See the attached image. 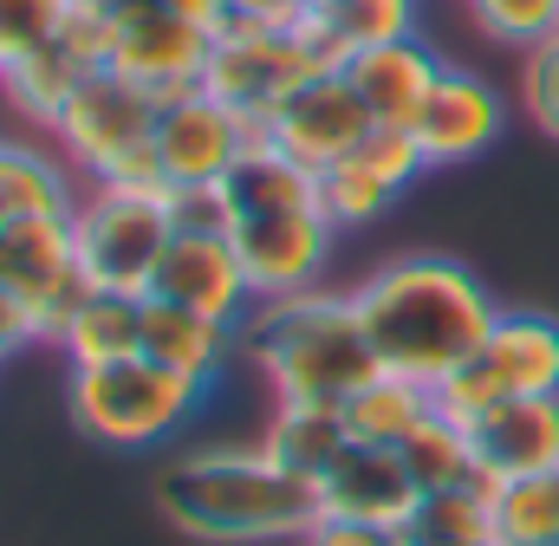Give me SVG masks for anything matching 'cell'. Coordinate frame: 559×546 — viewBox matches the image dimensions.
Instances as JSON below:
<instances>
[{
  "instance_id": "obj_1",
  "label": "cell",
  "mask_w": 559,
  "mask_h": 546,
  "mask_svg": "<svg viewBox=\"0 0 559 546\" xmlns=\"http://www.w3.org/2000/svg\"><path fill=\"white\" fill-rule=\"evenodd\" d=\"M352 306H358V325L378 352V365L391 378H411L442 391L468 352L488 339L495 325V299L475 273L449 254H397L371 280L352 286Z\"/></svg>"
},
{
  "instance_id": "obj_2",
  "label": "cell",
  "mask_w": 559,
  "mask_h": 546,
  "mask_svg": "<svg viewBox=\"0 0 559 546\" xmlns=\"http://www.w3.org/2000/svg\"><path fill=\"white\" fill-rule=\"evenodd\" d=\"M156 508L176 521V534L209 546H261L306 541L325 521L319 482L286 468L280 455L254 449H189L169 468H156Z\"/></svg>"
},
{
  "instance_id": "obj_3",
  "label": "cell",
  "mask_w": 559,
  "mask_h": 546,
  "mask_svg": "<svg viewBox=\"0 0 559 546\" xmlns=\"http://www.w3.org/2000/svg\"><path fill=\"white\" fill-rule=\"evenodd\" d=\"M235 345L274 384L280 404H345L384 371L358 325L352 293H325V286L293 299H254V312L235 325Z\"/></svg>"
},
{
  "instance_id": "obj_4",
  "label": "cell",
  "mask_w": 559,
  "mask_h": 546,
  "mask_svg": "<svg viewBox=\"0 0 559 546\" xmlns=\"http://www.w3.org/2000/svg\"><path fill=\"white\" fill-rule=\"evenodd\" d=\"M79 268L105 293H150L176 241V209L163 182H85L79 209Z\"/></svg>"
},
{
  "instance_id": "obj_5",
  "label": "cell",
  "mask_w": 559,
  "mask_h": 546,
  "mask_svg": "<svg viewBox=\"0 0 559 546\" xmlns=\"http://www.w3.org/2000/svg\"><path fill=\"white\" fill-rule=\"evenodd\" d=\"M202 384L150 365V358H124V365H85L66 378V404L72 423L105 442V449H156L169 442L195 410H202Z\"/></svg>"
},
{
  "instance_id": "obj_6",
  "label": "cell",
  "mask_w": 559,
  "mask_h": 546,
  "mask_svg": "<svg viewBox=\"0 0 559 546\" xmlns=\"http://www.w3.org/2000/svg\"><path fill=\"white\" fill-rule=\"evenodd\" d=\"M156 111H163L156 92L105 66L46 136L85 182H156Z\"/></svg>"
},
{
  "instance_id": "obj_7",
  "label": "cell",
  "mask_w": 559,
  "mask_h": 546,
  "mask_svg": "<svg viewBox=\"0 0 559 546\" xmlns=\"http://www.w3.org/2000/svg\"><path fill=\"white\" fill-rule=\"evenodd\" d=\"M514 397H559V319L554 312H495L488 339L468 352V365L436 391L442 416L468 423Z\"/></svg>"
},
{
  "instance_id": "obj_8",
  "label": "cell",
  "mask_w": 559,
  "mask_h": 546,
  "mask_svg": "<svg viewBox=\"0 0 559 546\" xmlns=\"http://www.w3.org/2000/svg\"><path fill=\"white\" fill-rule=\"evenodd\" d=\"M319 72H325V66H319L312 39L299 33V20H293V26H235V20H228V26L215 33L202 92L222 98L235 118H248V124L261 131L280 105H286L306 79H319Z\"/></svg>"
},
{
  "instance_id": "obj_9",
  "label": "cell",
  "mask_w": 559,
  "mask_h": 546,
  "mask_svg": "<svg viewBox=\"0 0 559 546\" xmlns=\"http://www.w3.org/2000/svg\"><path fill=\"white\" fill-rule=\"evenodd\" d=\"M105 46H111V26H105L92 7H79L52 39H39L33 52H20V59L0 66V98H7V111H13L20 124H33V131H52L59 111L105 72Z\"/></svg>"
},
{
  "instance_id": "obj_10",
  "label": "cell",
  "mask_w": 559,
  "mask_h": 546,
  "mask_svg": "<svg viewBox=\"0 0 559 546\" xmlns=\"http://www.w3.org/2000/svg\"><path fill=\"white\" fill-rule=\"evenodd\" d=\"M254 124L235 118L222 98H209L202 85L195 92H176L163 98L156 111V182L163 189H202V182H222L235 169V156L248 150Z\"/></svg>"
},
{
  "instance_id": "obj_11",
  "label": "cell",
  "mask_w": 559,
  "mask_h": 546,
  "mask_svg": "<svg viewBox=\"0 0 559 546\" xmlns=\"http://www.w3.org/2000/svg\"><path fill=\"white\" fill-rule=\"evenodd\" d=\"M332 215L325 209H286V215H248L235 222V254L248 268L254 299H293L312 293L332 268Z\"/></svg>"
},
{
  "instance_id": "obj_12",
  "label": "cell",
  "mask_w": 559,
  "mask_h": 546,
  "mask_svg": "<svg viewBox=\"0 0 559 546\" xmlns=\"http://www.w3.org/2000/svg\"><path fill=\"white\" fill-rule=\"evenodd\" d=\"M209 52H215V33L176 20L169 7H143L131 20H111L105 66L118 79L143 85V92H156V98H176V92H195L202 85Z\"/></svg>"
},
{
  "instance_id": "obj_13",
  "label": "cell",
  "mask_w": 559,
  "mask_h": 546,
  "mask_svg": "<svg viewBox=\"0 0 559 546\" xmlns=\"http://www.w3.org/2000/svg\"><path fill=\"white\" fill-rule=\"evenodd\" d=\"M423 163L417 143H411V131H378L365 136L352 156H338V163H325L319 169V209L332 215V228L345 235V228H365V222H378L411 182H417Z\"/></svg>"
},
{
  "instance_id": "obj_14",
  "label": "cell",
  "mask_w": 559,
  "mask_h": 546,
  "mask_svg": "<svg viewBox=\"0 0 559 546\" xmlns=\"http://www.w3.org/2000/svg\"><path fill=\"white\" fill-rule=\"evenodd\" d=\"M371 131H378V124H371V111H365V98L352 92L345 72H319V79H306L274 118L261 124V136H274L280 150L299 156L306 169H325V163L352 156Z\"/></svg>"
},
{
  "instance_id": "obj_15",
  "label": "cell",
  "mask_w": 559,
  "mask_h": 546,
  "mask_svg": "<svg viewBox=\"0 0 559 546\" xmlns=\"http://www.w3.org/2000/svg\"><path fill=\"white\" fill-rule=\"evenodd\" d=\"M319 501H325V521H365V527L397 534L411 521V508L423 501V488L391 442H358L352 436L332 455V468L319 475Z\"/></svg>"
},
{
  "instance_id": "obj_16",
  "label": "cell",
  "mask_w": 559,
  "mask_h": 546,
  "mask_svg": "<svg viewBox=\"0 0 559 546\" xmlns=\"http://www.w3.org/2000/svg\"><path fill=\"white\" fill-rule=\"evenodd\" d=\"M501 124H508V98L495 92V79L442 66L436 92L423 98L417 124H411V143H417V156L429 169L436 163H468V156H481L501 136Z\"/></svg>"
},
{
  "instance_id": "obj_17",
  "label": "cell",
  "mask_w": 559,
  "mask_h": 546,
  "mask_svg": "<svg viewBox=\"0 0 559 546\" xmlns=\"http://www.w3.org/2000/svg\"><path fill=\"white\" fill-rule=\"evenodd\" d=\"M150 293L169 299V306L228 319V325H241L254 312V286H248L241 254H235V235H176Z\"/></svg>"
},
{
  "instance_id": "obj_18",
  "label": "cell",
  "mask_w": 559,
  "mask_h": 546,
  "mask_svg": "<svg viewBox=\"0 0 559 546\" xmlns=\"http://www.w3.org/2000/svg\"><path fill=\"white\" fill-rule=\"evenodd\" d=\"M481 482H527L559 468V397H514L462 423Z\"/></svg>"
},
{
  "instance_id": "obj_19",
  "label": "cell",
  "mask_w": 559,
  "mask_h": 546,
  "mask_svg": "<svg viewBox=\"0 0 559 546\" xmlns=\"http://www.w3.org/2000/svg\"><path fill=\"white\" fill-rule=\"evenodd\" d=\"M345 79H352V92L365 98L371 124H384V131H411L417 111H423V98H429L436 79H442V59H436L423 39H391V46L358 52V59L345 66Z\"/></svg>"
},
{
  "instance_id": "obj_20",
  "label": "cell",
  "mask_w": 559,
  "mask_h": 546,
  "mask_svg": "<svg viewBox=\"0 0 559 546\" xmlns=\"http://www.w3.org/2000/svg\"><path fill=\"white\" fill-rule=\"evenodd\" d=\"M228 352H241L228 319H209V312H189V306H169V299L143 293V358L150 365H163V371L215 391Z\"/></svg>"
},
{
  "instance_id": "obj_21",
  "label": "cell",
  "mask_w": 559,
  "mask_h": 546,
  "mask_svg": "<svg viewBox=\"0 0 559 546\" xmlns=\"http://www.w3.org/2000/svg\"><path fill=\"white\" fill-rule=\"evenodd\" d=\"M222 195L235 209V222L248 215H286V209H319V169H306L299 156H286L274 136H248V150L235 156V169L222 176Z\"/></svg>"
},
{
  "instance_id": "obj_22",
  "label": "cell",
  "mask_w": 559,
  "mask_h": 546,
  "mask_svg": "<svg viewBox=\"0 0 559 546\" xmlns=\"http://www.w3.org/2000/svg\"><path fill=\"white\" fill-rule=\"evenodd\" d=\"M59 352H66L72 371L143 358V293H105V286H92L79 299V312L66 319Z\"/></svg>"
},
{
  "instance_id": "obj_23",
  "label": "cell",
  "mask_w": 559,
  "mask_h": 546,
  "mask_svg": "<svg viewBox=\"0 0 559 546\" xmlns=\"http://www.w3.org/2000/svg\"><path fill=\"white\" fill-rule=\"evenodd\" d=\"M79 189H72V163L59 150L0 136V228L20 215H72Z\"/></svg>"
},
{
  "instance_id": "obj_24",
  "label": "cell",
  "mask_w": 559,
  "mask_h": 546,
  "mask_svg": "<svg viewBox=\"0 0 559 546\" xmlns=\"http://www.w3.org/2000/svg\"><path fill=\"white\" fill-rule=\"evenodd\" d=\"M397 546H501V534H495V482L423 495L411 508V521L397 527Z\"/></svg>"
},
{
  "instance_id": "obj_25",
  "label": "cell",
  "mask_w": 559,
  "mask_h": 546,
  "mask_svg": "<svg viewBox=\"0 0 559 546\" xmlns=\"http://www.w3.org/2000/svg\"><path fill=\"white\" fill-rule=\"evenodd\" d=\"M352 442V423H345V404H280L274 423H267V436H261V449L280 455L286 468H299V475H325L332 468V455Z\"/></svg>"
},
{
  "instance_id": "obj_26",
  "label": "cell",
  "mask_w": 559,
  "mask_h": 546,
  "mask_svg": "<svg viewBox=\"0 0 559 546\" xmlns=\"http://www.w3.org/2000/svg\"><path fill=\"white\" fill-rule=\"evenodd\" d=\"M436 391L429 384H411V378H391V371H378L365 391H352L345 397V423H352V436L358 442H404L411 429H417L423 416H436Z\"/></svg>"
},
{
  "instance_id": "obj_27",
  "label": "cell",
  "mask_w": 559,
  "mask_h": 546,
  "mask_svg": "<svg viewBox=\"0 0 559 546\" xmlns=\"http://www.w3.org/2000/svg\"><path fill=\"white\" fill-rule=\"evenodd\" d=\"M397 455H404V468L417 475L423 495H436V488H468V482H481L475 475V449H468V429L455 423V416H423L417 429L397 442Z\"/></svg>"
},
{
  "instance_id": "obj_28",
  "label": "cell",
  "mask_w": 559,
  "mask_h": 546,
  "mask_svg": "<svg viewBox=\"0 0 559 546\" xmlns=\"http://www.w3.org/2000/svg\"><path fill=\"white\" fill-rule=\"evenodd\" d=\"M312 20L332 33V46L345 52V66L371 46H391V39H417V0H332V7H312Z\"/></svg>"
},
{
  "instance_id": "obj_29",
  "label": "cell",
  "mask_w": 559,
  "mask_h": 546,
  "mask_svg": "<svg viewBox=\"0 0 559 546\" xmlns=\"http://www.w3.org/2000/svg\"><path fill=\"white\" fill-rule=\"evenodd\" d=\"M495 534L501 546H559V468L495 488Z\"/></svg>"
},
{
  "instance_id": "obj_30",
  "label": "cell",
  "mask_w": 559,
  "mask_h": 546,
  "mask_svg": "<svg viewBox=\"0 0 559 546\" xmlns=\"http://www.w3.org/2000/svg\"><path fill=\"white\" fill-rule=\"evenodd\" d=\"M468 20H475V33H488L495 46L534 52L540 39L559 33V0H468Z\"/></svg>"
},
{
  "instance_id": "obj_31",
  "label": "cell",
  "mask_w": 559,
  "mask_h": 546,
  "mask_svg": "<svg viewBox=\"0 0 559 546\" xmlns=\"http://www.w3.org/2000/svg\"><path fill=\"white\" fill-rule=\"evenodd\" d=\"M72 13H79V0H0V59L33 52V46L52 39Z\"/></svg>"
},
{
  "instance_id": "obj_32",
  "label": "cell",
  "mask_w": 559,
  "mask_h": 546,
  "mask_svg": "<svg viewBox=\"0 0 559 546\" xmlns=\"http://www.w3.org/2000/svg\"><path fill=\"white\" fill-rule=\"evenodd\" d=\"M521 111L559 143V33L521 52Z\"/></svg>"
},
{
  "instance_id": "obj_33",
  "label": "cell",
  "mask_w": 559,
  "mask_h": 546,
  "mask_svg": "<svg viewBox=\"0 0 559 546\" xmlns=\"http://www.w3.org/2000/svg\"><path fill=\"white\" fill-rule=\"evenodd\" d=\"M39 339H46L39 306H33L26 293L0 286V358H13V352H26V345H39Z\"/></svg>"
},
{
  "instance_id": "obj_34",
  "label": "cell",
  "mask_w": 559,
  "mask_h": 546,
  "mask_svg": "<svg viewBox=\"0 0 559 546\" xmlns=\"http://www.w3.org/2000/svg\"><path fill=\"white\" fill-rule=\"evenodd\" d=\"M306 546H397L391 527H365V521H319Z\"/></svg>"
},
{
  "instance_id": "obj_35",
  "label": "cell",
  "mask_w": 559,
  "mask_h": 546,
  "mask_svg": "<svg viewBox=\"0 0 559 546\" xmlns=\"http://www.w3.org/2000/svg\"><path fill=\"white\" fill-rule=\"evenodd\" d=\"M312 0H228V20L235 26H293Z\"/></svg>"
},
{
  "instance_id": "obj_36",
  "label": "cell",
  "mask_w": 559,
  "mask_h": 546,
  "mask_svg": "<svg viewBox=\"0 0 559 546\" xmlns=\"http://www.w3.org/2000/svg\"><path fill=\"white\" fill-rule=\"evenodd\" d=\"M156 7H169L176 20H189V26H202V33H222V26H228V0H156Z\"/></svg>"
},
{
  "instance_id": "obj_37",
  "label": "cell",
  "mask_w": 559,
  "mask_h": 546,
  "mask_svg": "<svg viewBox=\"0 0 559 546\" xmlns=\"http://www.w3.org/2000/svg\"><path fill=\"white\" fill-rule=\"evenodd\" d=\"M79 7H92V13H98V20L111 26V20H131V13H143V7H156V0H79Z\"/></svg>"
},
{
  "instance_id": "obj_38",
  "label": "cell",
  "mask_w": 559,
  "mask_h": 546,
  "mask_svg": "<svg viewBox=\"0 0 559 546\" xmlns=\"http://www.w3.org/2000/svg\"><path fill=\"white\" fill-rule=\"evenodd\" d=\"M312 7H332V0H312Z\"/></svg>"
},
{
  "instance_id": "obj_39",
  "label": "cell",
  "mask_w": 559,
  "mask_h": 546,
  "mask_svg": "<svg viewBox=\"0 0 559 546\" xmlns=\"http://www.w3.org/2000/svg\"><path fill=\"white\" fill-rule=\"evenodd\" d=\"M0 66H7V59H0Z\"/></svg>"
}]
</instances>
